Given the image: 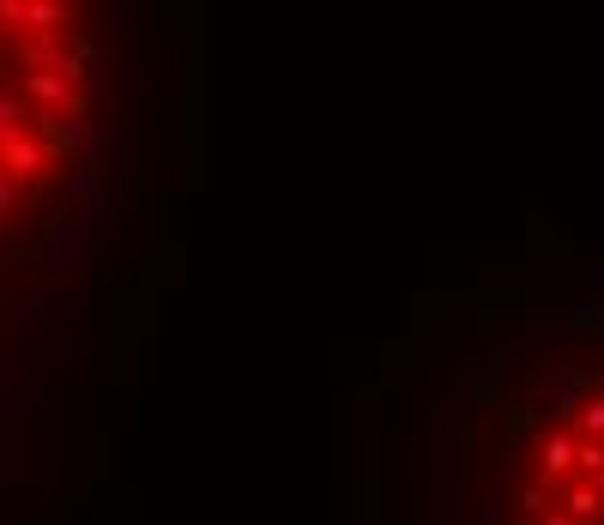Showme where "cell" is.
Segmentation results:
<instances>
[{"label":"cell","mask_w":604,"mask_h":525,"mask_svg":"<svg viewBox=\"0 0 604 525\" xmlns=\"http://www.w3.org/2000/svg\"><path fill=\"white\" fill-rule=\"evenodd\" d=\"M514 525H604V363L532 429L514 477Z\"/></svg>","instance_id":"obj_2"},{"label":"cell","mask_w":604,"mask_h":525,"mask_svg":"<svg viewBox=\"0 0 604 525\" xmlns=\"http://www.w3.org/2000/svg\"><path fill=\"white\" fill-rule=\"evenodd\" d=\"M91 109L97 55L85 13L0 0V230L19 224L67 175Z\"/></svg>","instance_id":"obj_1"}]
</instances>
